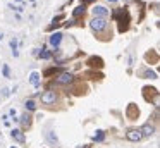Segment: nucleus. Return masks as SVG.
I'll return each instance as SVG.
<instances>
[{
	"label": "nucleus",
	"instance_id": "1",
	"mask_svg": "<svg viewBox=\"0 0 160 148\" xmlns=\"http://www.w3.org/2000/svg\"><path fill=\"white\" fill-rule=\"evenodd\" d=\"M114 17L119 19V22H121V31H126V29H128V22H129V14H128V10H126V9H121V10H117V12L114 14Z\"/></svg>",
	"mask_w": 160,
	"mask_h": 148
},
{
	"label": "nucleus",
	"instance_id": "2",
	"mask_svg": "<svg viewBox=\"0 0 160 148\" xmlns=\"http://www.w3.org/2000/svg\"><path fill=\"white\" fill-rule=\"evenodd\" d=\"M90 28H91L93 31H103V29L107 28V21L102 19V17H95V19L90 22Z\"/></svg>",
	"mask_w": 160,
	"mask_h": 148
},
{
	"label": "nucleus",
	"instance_id": "3",
	"mask_svg": "<svg viewBox=\"0 0 160 148\" xmlns=\"http://www.w3.org/2000/svg\"><path fill=\"white\" fill-rule=\"evenodd\" d=\"M72 81H74V76L69 74V72H62V74H59L55 78V83L57 84H71Z\"/></svg>",
	"mask_w": 160,
	"mask_h": 148
},
{
	"label": "nucleus",
	"instance_id": "4",
	"mask_svg": "<svg viewBox=\"0 0 160 148\" xmlns=\"http://www.w3.org/2000/svg\"><path fill=\"white\" fill-rule=\"evenodd\" d=\"M41 102H43L45 105L55 103V102H57V95H55V91H52V90H47V91L41 95Z\"/></svg>",
	"mask_w": 160,
	"mask_h": 148
},
{
	"label": "nucleus",
	"instance_id": "5",
	"mask_svg": "<svg viewBox=\"0 0 160 148\" xmlns=\"http://www.w3.org/2000/svg\"><path fill=\"white\" fill-rule=\"evenodd\" d=\"M93 14H95V17H102V19H105L107 16H109V10L103 7V5H95L93 9Z\"/></svg>",
	"mask_w": 160,
	"mask_h": 148
},
{
	"label": "nucleus",
	"instance_id": "6",
	"mask_svg": "<svg viewBox=\"0 0 160 148\" xmlns=\"http://www.w3.org/2000/svg\"><path fill=\"white\" fill-rule=\"evenodd\" d=\"M126 138H128L129 141H140L143 136H141L140 129H131V131H128V133H126Z\"/></svg>",
	"mask_w": 160,
	"mask_h": 148
},
{
	"label": "nucleus",
	"instance_id": "7",
	"mask_svg": "<svg viewBox=\"0 0 160 148\" xmlns=\"http://www.w3.org/2000/svg\"><path fill=\"white\" fill-rule=\"evenodd\" d=\"M153 131H155V128H153L150 122H146V124H143V126L140 128L141 136H152V134H153Z\"/></svg>",
	"mask_w": 160,
	"mask_h": 148
},
{
	"label": "nucleus",
	"instance_id": "8",
	"mask_svg": "<svg viewBox=\"0 0 160 148\" xmlns=\"http://www.w3.org/2000/svg\"><path fill=\"white\" fill-rule=\"evenodd\" d=\"M60 41H62V33H53V34L50 36V45H53L55 48L60 45Z\"/></svg>",
	"mask_w": 160,
	"mask_h": 148
},
{
	"label": "nucleus",
	"instance_id": "9",
	"mask_svg": "<svg viewBox=\"0 0 160 148\" xmlns=\"http://www.w3.org/2000/svg\"><path fill=\"white\" fill-rule=\"evenodd\" d=\"M10 134H12V138H14L16 141L24 143V134H22V131H21V129H12V131H10Z\"/></svg>",
	"mask_w": 160,
	"mask_h": 148
},
{
	"label": "nucleus",
	"instance_id": "10",
	"mask_svg": "<svg viewBox=\"0 0 160 148\" xmlns=\"http://www.w3.org/2000/svg\"><path fill=\"white\" fill-rule=\"evenodd\" d=\"M88 64H90L91 67H102V66H103V60H102L100 57H91V59L88 60Z\"/></svg>",
	"mask_w": 160,
	"mask_h": 148
},
{
	"label": "nucleus",
	"instance_id": "11",
	"mask_svg": "<svg viewBox=\"0 0 160 148\" xmlns=\"http://www.w3.org/2000/svg\"><path fill=\"white\" fill-rule=\"evenodd\" d=\"M29 83L34 84V86H38V84H40V74H38V72H31V76H29Z\"/></svg>",
	"mask_w": 160,
	"mask_h": 148
},
{
	"label": "nucleus",
	"instance_id": "12",
	"mask_svg": "<svg viewBox=\"0 0 160 148\" xmlns=\"http://www.w3.org/2000/svg\"><path fill=\"white\" fill-rule=\"evenodd\" d=\"M21 122H22V128H28V126L31 124V117H29V114H22Z\"/></svg>",
	"mask_w": 160,
	"mask_h": 148
},
{
	"label": "nucleus",
	"instance_id": "13",
	"mask_svg": "<svg viewBox=\"0 0 160 148\" xmlns=\"http://www.w3.org/2000/svg\"><path fill=\"white\" fill-rule=\"evenodd\" d=\"M10 48H12V55H14V57H17L19 53H17V40H16V38H12V40H10Z\"/></svg>",
	"mask_w": 160,
	"mask_h": 148
},
{
	"label": "nucleus",
	"instance_id": "14",
	"mask_svg": "<svg viewBox=\"0 0 160 148\" xmlns=\"http://www.w3.org/2000/svg\"><path fill=\"white\" fill-rule=\"evenodd\" d=\"M72 14H74V17H81V16L84 14V5H79V7H76Z\"/></svg>",
	"mask_w": 160,
	"mask_h": 148
},
{
	"label": "nucleus",
	"instance_id": "15",
	"mask_svg": "<svg viewBox=\"0 0 160 148\" xmlns=\"http://www.w3.org/2000/svg\"><path fill=\"white\" fill-rule=\"evenodd\" d=\"M103 138H105V133H103V131H97V134L93 136L95 141H103Z\"/></svg>",
	"mask_w": 160,
	"mask_h": 148
},
{
	"label": "nucleus",
	"instance_id": "16",
	"mask_svg": "<svg viewBox=\"0 0 160 148\" xmlns=\"http://www.w3.org/2000/svg\"><path fill=\"white\" fill-rule=\"evenodd\" d=\"M143 76H145V78H152V79H157V78H159L157 72H153V71H145Z\"/></svg>",
	"mask_w": 160,
	"mask_h": 148
},
{
	"label": "nucleus",
	"instance_id": "17",
	"mask_svg": "<svg viewBox=\"0 0 160 148\" xmlns=\"http://www.w3.org/2000/svg\"><path fill=\"white\" fill-rule=\"evenodd\" d=\"M38 55H40V59H45V60L52 57V53H50V52H47V50H41V52H40Z\"/></svg>",
	"mask_w": 160,
	"mask_h": 148
},
{
	"label": "nucleus",
	"instance_id": "18",
	"mask_svg": "<svg viewBox=\"0 0 160 148\" xmlns=\"http://www.w3.org/2000/svg\"><path fill=\"white\" fill-rule=\"evenodd\" d=\"M26 109H28V110H34V109H36V103H34L33 100H26Z\"/></svg>",
	"mask_w": 160,
	"mask_h": 148
},
{
	"label": "nucleus",
	"instance_id": "19",
	"mask_svg": "<svg viewBox=\"0 0 160 148\" xmlns=\"http://www.w3.org/2000/svg\"><path fill=\"white\" fill-rule=\"evenodd\" d=\"M2 71H3V76H5V78H9V76H10V69H9V66H3V69H2Z\"/></svg>",
	"mask_w": 160,
	"mask_h": 148
},
{
	"label": "nucleus",
	"instance_id": "20",
	"mask_svg": "<svg viewBox=\"0 0 160 148\" xmlns=\"http://www.w3.org/2000/svg\"><path fill=\"white\" fill-rule=\"evenodd\" d=\"M2 95H3V97H9V95H10V91H9L7 88H3V90H2Z\"/></svg>",
	"mask_w": 160,
	"mask_h": 148
},
{
	"label": "nucleus",
	"instance_id": "21",
	"mask_svg": "<svg viewBox=\"0 0 160 148\" xmlns=\"http://www.w3.org/2000/svg\"><path fill=\"white\" fill-rule=\"evenodd\" d=\"M9 116H12V117L16 119V109H10V110H9ZM16 121H17V119H16Z\"/></svg>",
	"mask_w": 160,
	"mask_h": 148
},
{
	"label": "nucleus",
	"instance_id": "22",
	"mask_svg": "<svg viewBox=\"0 0 160 148\" xmlns=\"http://www.w3.org/2000/svg\"><path fill=\"white\" fill-rule=\"evenodd\" d=\"M107 2H117V0H107Z\"/></svg>",
	"mask_w": 160,
	"mask_h": 148
},
{
	"label": "nucleus",
	"instance_id": "23",
	"mask_svg": "<svg viewBox=\"0 0 160 148\" xmlns=\"http://www.w3.org/2000/svg\"><path fill=\"white\" fill-rule=\"evenodd\" d=\"M79 148H86V147H79Z\"/></svg>",
	"mask_w": 160,
	"mask_h": 148
},
{
	"label": "nucleus",
	"instance_id": "24",
	"mask_svg": "<svg viewBox=\"0 0 160 148\" xmlns=\"http://www.w3.org/2000/svg\"><path fill=\"white\" fill-rule=\"evenodd\" d=\"M16 2H21V0H16Z\"/></svg>",
	"mask_w": 160,
	"mask_h": 148
},
{
	"label": "nucleus",
	"instance_id": "25",
	"mask_svg": "<svg viewBox=\"0 0 160 148\" xmlns=\"http://www.w3.org/2000/svg\"><path fill=\"white\" fill-rule=\"evenodd\" d=\"M0 40H2V34H0Z\"/></svg>",
	"mask_w": 160,
	"mask_h": 148
},
{
	"label": "nucleus",
	"instance_id": "26",
	"mask_svg": "<svg viewBox=\"0 0 160 148\" xmlns=\"http://www.w3.org/2000/svg\"><path fill=\"white\" fill-rule=\"evenodd\" d=\"M86 2H91V0H86Z\"/></svg>",
	"mask_w": 160,
	"mask_h": 148
},
{
	"label": "nucleus",
	"instance_id": "27",
	"mask_svg": "<svg viewBox=\"0 0 160 148\" xmlns=\"http://www.w3.org/2000/svg\"><path fill=\"white\" fill-rule=\"evenodd\" d=\"M12 148H16V147H12Z\"/></svg>",
	"mask_w": 160,
	"mask_h": 148
}]
</instances>
